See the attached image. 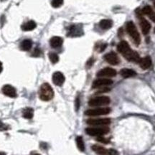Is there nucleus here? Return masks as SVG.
<instances>
[{
    "mask_svg": "<svg viewBox=\"0 0 155 155\" xmlns=\"http://www.w3.org/2000/svg\"><path fill=\"white\" fill-rule=\"evenodd\" d=\"M117 50L127 60L135 63H139L141 57L139 53L131 49L129 43L126 41H121L118 44Z\"/></svg>",
    "mask_w": 155,
    "mask_h": 155,
    "instance_id": "1",
    "label": "nucleus"
},
{
    "mask_svg": "<svg viewBox=\"0 0 155 155\" xmlns=\"http://www.w3.org/2000/svg\"><path fill=\"white\" fill-rule=\"evenodd\" d=\"M54 96L53 88L49 83H44L40 86L39 90V97L43 101H49L52 100Z\"/></svg>",
    "mask_w": 155,
    "mask_h": 155,
    "instance_id": "2",
    "label": "nucleus"
},
{
    "mask_svg": "<svg viewBox=\"0 0 155 155\" xmlns=\"http://www.w3.org/2000/svg\"><path fill=\"white\" fill-rule=\"evenodd\" d=\"M126 29L128 34H129V35H130V37L133 40V42H135V44H136V45H139L141 42V37L140 34H139L134 23L132 21L128 22L126 23Z\"/></svg>",
    "mask_w": 155,
    "mask_h": 155,
    "instance_id": "3",
    "label": "nucleus"
},
{
    "mask_svg": "<svg viewBox=\"0 0 155 155\" xmlns=\"http://www.w3.org/2000/svg\"><path fill=\"white\" fill-rule=\"evenodd\" d=\"M111 103L110 98L108 96H97L93 98L88 101V105L92 107H100L107 106Z\"/></svg>",
    "mask_w": 155,
    "mask_h": 155,
    "instance_id": "4",
    "label": "nucleus"
},
{
    "mask_svg": "<svg viewBox=\"0 0 155 155\" xmlns=\"http://www.w3.org/2000/svg\"><path fill=\"white\" fill-rule=\"evenodd\" d=\"M87 134L92 136H101L107 134L109 132V128L107 126H100V127H88L86 129Z\"/></svg>",
    "mask_w": 155,
    "mask_h": 155,
    "instance_id": "5",
    "label": "nucleus"
},
{
    "mask_svg": "<svg viewBox=\"0 0 155 155\" xmlns=\"http://www.w3.org/2000/svg\"><path fill=\"white\" fill-rule=\"evenodd\" d=\"M110 112L111 108L108 107H98L96 108L88 109L85 112V114L88 116H97L107 115Z\"/></svg>",
    "mask_w": 155,
    "mask_h": 155,
    "instance_id": "6",
    "label": "nucleus"
},
{
    "mask_svg": "<svg viewBox=\"0 0 155 155\" xmlns=\"http://www.w3.org/2000/svg\"><path fill=\"white\" fill-rule=\"evenodd\" d=\"M86 123L90 126H106L111 123V119L109 118H102V119H89L86 121Z\"/></svg>",
    "mask_w": 155,
    "mask_h": 155,
    "instance_id": "7",
    "label": "nucleus"
},
{
    "mask_svg": "<svg viewBox=\"0 0 155 155\" xmlns=\"http://www.w3.org/2000/svg\"><path fill=\"white\" fill-rule=\"evenodd\" d=\"M113 84V80L111 79L106 78H100L96 79L93 81L92 84L93 88H101L107 87Z\"/></svg>",
    "mask_w": 155,
    "mask_h": 155,
    "instance_id": "8",
    "label": "nucleus"
},
{
    "mask_svg": "<svg viewBox=\"0 0 155 155\" xmlns=\"http://www.w3.org/2000/svg\"><path fill=\"white\" fill-rule=\"evenodd\" d=\"M116 70L111 67H105L101 69L97 73V76L99 78H112L116 75Z\"/></svg>",
    "mask_w": 155,
    "mask_h": 155,
    "instance_id": "9",
    "label": "nucleus"
},
{
    "mask_svg": "<svg viewBox=\"0 0 155 155\" xmlns=\"http://www.w3.org/2000/svg\"><path fill=\"white\" fill-rule=\"evenodd\" d=\"M104 59L108 63L112 65H116L119 63L120 60H119V56L117 55L116 53L114 52H110L104 55Z\"/></svg>",
    "mask_w": 155,
    "mask_h": 155,
    "instance_id": "10",
    "label": "nucleus"
},
{
    "mask_svg": "<svg viewBox=\"0 0 155 155\" xmlns=\"http://www.w3.org/2000/svg\"><path fill=\"white\" fill-rule=\"evenodd\" d=\"M2 93L5 96L10 98L17 97V91L16 89L11 85H4L2 88Z\"/></svg>",
    "mask_w": 155,
    "mask_h": 155,
    "instance_id": "11",
    "label": "nucleus"
},
{
    "mask_svg": "<svg viewBox=\"0 0 155 155\" xmlns=\"http://www.w3.org/2000/svg\"><path fill=\"white\" fill-rule=\"evenodd\" d=\"M65 76L61 72H55L53 75V82L55 85L57 86H61L64 83Z\"/></svg>",
    "mask_w": 155,
    "mask_h": 155,
    "instance_id": "12",
    "label": "nucleus"
},
{
    "mask_svg": "<svg viewBox=\"0 0 155 155\" xmlns=\"http://www.w3.org/2000/svg\"><path fill=\"white\" fill-rule=\"evenodd\" d=\"M139 65L142 67L143 70H146V69L149 68L152 65V58L149 56H146V57L141 58L140 61H139Z\"/></svg>",
    "mask_w": 155,
    "mask_h": 155,
    "instance_id": "13",
    "label": "nucleus"
},
{
    "mask_svg": "<svg viewBox=\"0 0 155 155\" xmlns=\"http://www.w3.org/2000/svg\"><path fill=\"white\" fill-rule=\"evenodd\" d=\"M63 40L62 37H58V36H55L53 37L50 40V44L53 48H58L61 47L63 44Z\"/></svg>",
    "mask_w": 155,
    "mask_h": 155,
    "instance_id": "14",
    "label": "nucleus"
},
{
    "mask_svg": "<svg viewBox=\"0 0 155 155\" xmlns=\"http://www.w3.org/2000/svg\"><path fill=\"white\" fill-rule=\"evenodd\" d=\"M140 27L144 34H147L151 30V24L145 19L142 18L140 20Z\"/></svg>",
    "mask_w": 155,
    "mask_h": 155,
    "instance_id": "15",
    "label": "nucleus"
},
{
    "mask_svg": "<svg viewBox=\"0 0 155 155\" xmlns=\"http://www.w3.org/2000/svg\"><path fill=\"white\" fill-rule=\"evenodd\" d=\"M120 75L124 78H128L134 77L136 75V73L132 69L129 68H123L121 70Z\"/></svg>",
    "mask_w": 155,
    "mask_h": 155,
    "instance_id": "16",
    "label": "nucleus"
},
{
    "mask_svg": "<svg viewBox=\"0 0 155 155\" xmlns=\"http://www.w3.org/2000/svg\"><path fill=\"white\" fill-rule=\"evenodd\" d=\"M92 150L99 155H106L108 154V149L103 146L98 144H94L91 146Z\"/></svg>",
    "mask_w": 155,
    "mask_h": 155,
    "instance_id": "17",
    "label": "nucleus"
},
{
    "mask_svg": "<svg viewBox=\"0 0 155 155\" xmlns=\"http://www.w3.org/2000/svg\"><path fill=\"white\" fill-rule=\"evenodd\" d=\"M36 27H37V24L35 23V22H34L33 20H30V21H28L27 22L24 23L22 26V29L24 31H31V30L35 29Z\"/></svg>",
    "mask_w": 155,
    "mask_h": 155,
    "instance_id": "18",
    "label": "nucleus"
},
{
    "mask_svg": "<svg viewBox=\"0 0 155 155\" xmlns=\"http://www.w3.org/2000/svg\"><path fill=\"white\" fill-rule=\"evenodd\" d=\"M20 47H21L22 50H24V51H29L32 47V42L31 40L26 39L22 42Z\"/></svg>",
    "mask_w": 155,
    "mask_h": 155,
    "instance_id": "19",
    "label": "nucleus"
},
{
    "mask_svg": "<svg viewBox=\"0 0 155 155\" xmlns=\"http://www.w3.org/2000/svg\"><path fill=\"white\" fill-rule=\"evenodd\" d=\"M99 26L103 30H108L113 26V22L110 20H102L99 22Z\"/></svg>",
    "mask_w": 155,
    "mask_h": 155,
    "instance_id": "20",
    "label": "nucleus"
},
{
    "mask_svg": "<svg viewBox=\"0 0 155 155\" xmlns=\"http://www.w3.org/2000/svg\"><path fill=\"white\" fill-rule=\"evenodd\" d=\"M33 115H34V110L32 108H25L22 111V116L24 119H32Z\"/></svg>",
    "mask_w": 155,
    "mask_h": 155,
    "instance_id": "21",
    "label": "nucleus"
},
{
    "mask_svg": "<svg viewBox=\"0 0 155 155\" xmlns=\"http://www.w3.org/2000/svg\"><path fill=\"white\" fill-rule=\"evenodd\" d=\"M82 31L79 27H77L76 26H72L70 29V31H69V36L75 37V36L80 35V33Z\"/></svg>",
    "mask_w": 155,
    "mask_h": 155,
    "instance_id": "22",
    "label": "nucleus"
},
{
    "mask_svg": "<svg viewBox=\"0 0 155 155\" xmlns=\"http://www.w3.org/2000/svg\"><path fill=\"white\" fill-rule=\"evenodd\" d=\"M76 144H77L78 148V149L80 152H84L85 144L82 136H77L76 137Z\"/></svg>",
    "mask_w": 155,
    "mask_h": 155,
    "instance_id": "23",
    "label": "nucleus"
},
{
    "mask_svg": "<svg viewBox=\"0 0 155 155\" xmlns=\"http://www.w3.org/2000/svg\"><path fill=\"white\" fill-rule=\"evenodd\" d=\"M49 59H50L52 63L55 64L59 61V56L55 53H49Z\"/></svg>",
    "mask_w": 155,
    "mask_h": 155,
    "instance_id": "24",
    "label": "nucleus"
},
{
    "mask_svg": "<svg viewBox=\"0 0 155 155\" xmlns=\"http://www.w3.org/2000/svg\"><path fill=\"white\" fill-rule=\"evenodd\" d=\"M63 4V0H52L51 4L54 8H58Z\"/></svg>",
    "mask_w": 155,
    "mask_h": 155,
    "instance_id": "25",
    "label": "nucleus"
},
{
    "mask_svg": "<svg viewBox=\"0 0 155 155\" xmlns=\"http://www.w3.org/2000/svg\"><path fill=\"white\" fill-rule=\"evenodd\" d=\"M142 12L144 14H151L152 13V9L150 6H145L142 9Z\"/></svg>",
    "mask_w": 155,
    "mask_h": 155,
    "instance_id": "26",
    "label": "nucleus"
},
{
    "mask_svg": "<svg viewBox=\"0 0 155 155\" xmlns=\"http://www.w3.org/2000/svg\"><path fill=\"white\" fill-rule=\"evenodd\" d=\"M96 140H97L98 142H101V143H103V144H108L109 142V141L108 140V139H106V138L103 137V136H98L97 139H96Z\"/></svg>",
    "mask_w": 155,
    "mask_h": 155,
    "instance_id": "27",
    "label": "nucleus"
},
{
    "mask_svg": "<svg viewBox=\"0 0 155 155\" xmlns=\"http://www.w3.org/2000/svg\"><path fill=\"white\" fill-rule=\"evenodd\" d=\"M108 155H119V153L116 150L113 149H110L108 150Z\"/></svg>",
    "mask_w": 155,
    "mask_h": 155,
    "instance_id": "28",
    "label": "nucleus"
},
{
    "mask_svg": "<svg viewBox=\"0 0 155 155\" xmlns=\"http://www.w3.org/2000/svg\"><path fill=\"white\" fill-rule=\"evenodd\" d=\"M79 107H80V99L78 97L75 100V109L76 111H78L79 109Z\"/></svg>",
    "mask_w": 155,
    "mask_h": 155,
    "instance_id": "29",
    "label": "nucleus"
},
{
    "mask_svg": "<svg viewBox=\"0 0 155 155\" xmlns=\"http://www.w3.org/2000/svg\"><path fill=\"white\" fill-rule=\"evenodd\" d=\"M149 18H150L151 20L155 22V12H152V14H149Z\"/></svg>",
    "mask_w": 155,
    "mask_h": 155,
    "instance_id": "30",
    "label": "nucleus"
},
{
    "mask_svg": "<svg viewBox=\"0 0 155 155\" xmlns=\"http://www.w3.org/2000/svg\"><path fill=\"white\" fill-rule=\"evenodd\" d=\"M32 55H34V56L40 55V50H38V49H35V50H34V53Z\"/></svg>",
    "mask_w": 155,
    "mask_h": 155,
    "instance_id": "31",
    "label": "nucleus"
},
{
    "mask_svg": "<svg viewBox=\"0 0 155 155\" xmlns=\"http://www.w3.org/2000/svg\"><path fill=\"white\" fill-rule=\"evenodd\" d=\"M2 70H3L2 63H1V62H0V73H1V71H2Z\"/></svg>",
    "mask_w": 155,
    "mask_h": 155,
    "instance_id": "32",
    "label": "nucleus"
},
{
    "mask_svg": "<svg viewBox=\"0 0 155 155\" xmlns=\"http://www.w3.org/2000/svg\"><path fill=\"white\" fill-rule=\"evenodd\" d=\"M0 155H6V153H5V152H0Z\"/></svg>",
    "mask_w": 155,
    "mask_h": 155,
    "instance_id": "33",
    "label": "nucleus"
},
{
    "mask_svg": "<svg viewBox=\"0 0 155 155\" xmlns=\"http://www.w3.org/2000/svg\"><path fill=\"white\" fill-rule=\"evenodd\" d=\"M154 32H155V28H154Z\"/></svg>",
    "mask_w": 155,
    "mask_h": 155,
    "instance_id": "34",
    "label": "nucleus"
},
{
    "mask_svg": "<svg viewBox=\"0 0 155 155\" xmlns=\"http://www.w3.org/2000/svg\"><path fill=\"white\" fill-rule=\"evenodd\" d=\"M154 7H155V2H154Z\"/></svg>",
    "mask_w": 155,
    "mask_h": 155,
    "instance_id": "35",
    "label": "nucleus"
}]
</instances>
